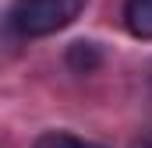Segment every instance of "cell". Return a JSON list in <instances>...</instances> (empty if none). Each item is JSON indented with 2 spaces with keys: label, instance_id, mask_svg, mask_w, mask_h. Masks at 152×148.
Instances as JSON below:
<instances>
[{
  "label": "cell",
  "instance_id": "cell-1",
  "mask_svg": "<svg viewBox=\"0 0 152 148\" xmlns=\"http://www.w3.org/2000/svg\"><path fill=\"white\" fill-rule=\"evenodd\" d=\"M85 4L88 0H14V7L7 11V25L21 39L53 36L75 21Z\"/></svg>",
  "mask_w": 152,
  "mask_h": 148
},
{
  "label": "cell",
  "instance_id": "cell-2",
  "mask_svg": "<svg viewBox=\"0 0 152 148\" xmlns=\"http://www.w3.org/2000/svg\"><path fill=\"white\" fill-rule=\"evenodd\" d=\"M124 25L134 39H152V0H124Z\"/></svg>",
  "mask_w": 152,
  "mask_h": 148
},
{
  "label": "cell",
  "instance_id": "cell-3",
  "mask_svg": "<svg viewBox=\"0 0 152 148\" xmlns=\"http://www.w3.org/2000/svg\"><path fill=\"white\" fill-rule=\"evenodd\" d=\"M99 64H103V49H99L96 42L78 39V42L67 46V67H71L75 74H92Z\"/></svg>",
  "mask_w": 152,
  "mask_h": 148
},
{
  "label": "cell",
  "instance_id": "cell-4",
  "mask_svg": "<svg viewBox=\"0 0 152 148\" xmlns=\"http://www.w3.org/2000/svg\"><path fill=\"white\" fill-rule=\"evenodd\" d=\"M32 148H96V145H85L78 141L75 134H64V131H53V134H42Z\"/></svg>",
  "mask_w": 152,
  "mask_h": 148
},
{
  "label": "cell",
  "instance_id": "cell-5",
  "mask_svg": "<svg viewBox=\"0 0 152 148\" xmlns=\"http://www.w3.org/2000/svg\"><path fill=\"white\" fill-rule=\"evenodd\" d=\"M145 148H152V134H149V141H145Z\"/></svg>",
  "mask_w": 152,
  "mask_h": 148
}]
</instances>
